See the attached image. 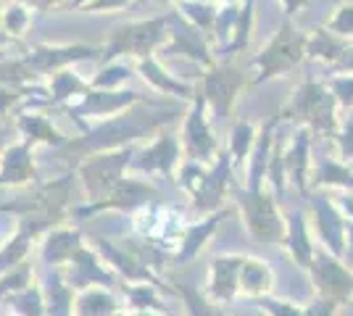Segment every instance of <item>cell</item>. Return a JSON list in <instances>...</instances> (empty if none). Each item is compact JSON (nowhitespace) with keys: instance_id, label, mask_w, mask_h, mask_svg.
<instances>
[{"instance_id":"1","label":"cell","mask_w":353,"mask_h":316,"mask_svg":"<svg viewBox=\"0 0 353 316\" xmlns=\"http://www.w3.org/2000/svg\"><path fill=\"white\" fill-rule=\"evenodd\" d=\"M143 105V103H140ZM182 116V108H166V111H153V114H143L137 111V105L117 114L111 119L98 121L95 127H88L82 137L69 140L61 151V158H74V164H82L85 158L95 156V153L117 151V148H127V145H137L143 137L159 135L166 129L174 119Z\"/></svg>"},{"instance_id":"2","label":"cell","mask_w":353,"mask_h":316,"mask_svg":"<svg viewBox=\"0 0 353 316\" xmlns=\"http://www.w3.org/2000/svg\"><path fill=\"white\" fill-rule=\"evenodd\" d=\"M282 121H290L295 127H306L314 137H332L338 135L340 124V105L335 95L322 79H309L298 85L290 95V101L282 105Z\"/></svg>"},{"instance_id":"3","label":"cell","mask_w":353,"mask_h":316,"mask_svg":"<svg viewBox=\"0 0 353 316\" xmlns=\"http://www.w3.org/2000/svg\"><path fill=\"white\" fill-rule=\"evenodd\" d=\"M306 45H309V32L298 30L293 19H285L282 27L269 40L266 45L253 56V79L250 85L272 82L277 76L293 72L301 61H306Z\"/></svg>"},{"instance_id":"4","label":"cell","mask_w":353,"mask_h":316,"mask_svg":"<svg viewBox=\"0 0 353 316\" xmlns=\"http://www.w3.org/2000/svg\"><path fill=\"white\" fill-rule=\"evenodd\" d=\"M169 40V14L140 19V21H124L108 32L103 43V63H114L121 56L134 61L150 59L156 48H163Z\"/></svg>"},{"instance_id":"5","label":"cell","mask_w":353,"mask_h":316,"mask_svg":"<svg viewBox=\"0 0 353 316\" xmlns=\"http://www.w3.org/2000/svg\"><path fill=\"white\" fill-rule=\"evenodd\" d=\"M72 185L74 171L63 174L59 180L37 182L30 196L14 198L11 203H0V213H14L19 219L24 216H40L50 224H66L72 219Z\"/></svg>"},{"instance_id":"6","label":"cell","mask_w":353,"mask_h":316,"mask_svg":"<svg viewBox=\"0 0 353 316\" xmlns=\"http://www.w3.org/2000/svg\"><path fill=\"white\" fill-rule=\"evenodd\" d=\"M232 158L230 153L221 151L219 161L211 166L195 164V161H182L179 166V187L192 198V206L201 213L216 211L219 203L227 196V185H230V174H232Z\"/></svg>"},{"instance_id":"7","label":"cell","mask_w":353,"mask_h":316,"mask_svg":"<svg viewBox=\"0 0 353 316\" xmlns=\"http://www.w3.org/2000/svg\"><path fill=\"white\" fill-rule=\"evenodd\" d=\"M134 153H137V145H127V148H117V151L95 153V156L85 158L82 164H77V180L85 190L88 203L103 200L119 182L127 177Z\"/></svg>"},{"instance_id":"8","label":"cell","mask_w":353,"mask_h":316,"mask_svg":"<svg viewBox=\"0 0 353 316\" xmlns=\"http://www.w3.org/2000/svg\"><path fill=\"white\" fill-rule=\"evenodd\" d=\"M179 143H182L185 161H195V164H203V166H211L219 161L221 156L219 140L214 135V127H211V119H208L206 98L201 95V90L192 98V103L188 105V111L182 116Z\"/></svg>"},{"instance_id":"9","label":"cell","mask_w":353,"mask_h":316,"mask_svg":"<svg viewBox=\"0 0 353 316\" xmlns=\"http://www.w3.org/2000/svg\"><path fill=\"white\" fill-rule=\"evenodd\" d=\"M248 76L245 72L235 66L232 61H219L214 69H208L201 74V82H198V90L206 98V105L211 111V116L216 119H230L232 111H235V103L240 98V92L248 87Z\"/></svg>"},{"instance_id":"10","label":"cell","mask_w":353,"mask_h":316,"mask_svg":"<svg viewBox=\"0 0 353 316\" xmlns=\"http://www.w3.org/2000/svg\"><path fill=\"white\" fill-rule=\"evenodd\" d=\"M159 198H161V190L156 185H150L148 180H140V177H124L103 200L74 206L72 219H90L92 213H105V211L137 213V211L148 209L150 203H156Z\"/></svg>"},{"instance_id":"11","label":"cell","mask_w":353,"mask_h":316,"mask_svg":"<svg viewBox=\"0 0 353 316\" xmlns=\"http://www.w3.org/2000/svg\"><path fill=\"white\" fill-rule=\"evenodd\" d=\"M140 103H150V101L134 90H92V87H90L77 103L63 105L61 111L79 121V127L85 129V119H82V116L103 121V119L117 116V114H124V111H130V108H134V105H140Z\"/></svg>"},{"instance_id":"12","label":"cell","mask_w":353,"mask_h":316,"mask_svg":"<svg viewBox=\"0 0 353 316\" xmlns=\"http://www.w3.org/2000/svg\"><path fill=\"white\" fill-rule=\"evenodd\" d=\"M161 50L163 56H182V59L188 61H195L206 72L219 63L206 32L192 27L190 21H185L176 11L169 14V40H166V45Z\"/></svg>"},{"instance_id":"13","label":"cell","mask_w":353,"mask_h":316,"mask_svg":"<svg viewBox=\"0 0 353 316\" xmlns=\"http://www.w3.org/2000/svg\"><path fill=\"white\" fill-rule=\"evenodd\" d=\"M182 161H185V156H182L179 135L161 129L159 135H153L148 145L137 148L130 169L134 174H161L166 180H174L176 166H182Z\"/></svg>"},{"instance_id":"14","label":"cell","mask_w":353,"mask_h":316,"mask_svg":"<svg viewBox=\"0 0 353 316\" xmlns=\"http://www.w3.org/2000/svg\"><path fill=\"white\" fill-rule=\"evenodd\" d=\"M237 206H240V213L245 219V227L248 232L256 238V240H264V242H274L282 238V219H280V211H277V203L274 198L259 190V193H240L237 198Z\"/></svg>"},{"instance_id":"15","label":"cell","mask_w":353,"mask_h":316,"mask_svg":"<svg viewBox=\"0 0 353 316\" xmlns=\"http://www.w3.org/2000/svg\"><path fill=\"white\" fill-rule=\"evenodd\" d=\"M24 59L34 69V74H56L63 69H72V63L79 61H95L103 59V48L85 45V43H74V45H34L24 53Z\"/></svg>"},{"instance_id":"16","label":"cell","mask_w":353,"mask_h":316,"mask_svg":"<svg viewBox=\"0 0 353 316\" xmlns=\"http://www.w3.org/2000/svg\"><path fill=\"white\" fill-rule=\"evenodd\" d=\"M63 277H66V282L79 293V290H88V287H114L121 282L114 271L108 269V264L103 261V256L95 251V248H90L88 242L74 253V258L63 266Z\"/></svg>"},{"instance_id":"17","label":"cell","mask_w":353,"mask_h":316,"mask_svg":"<svg viewBox=\"0 0 353 316\" xmlns=\"http://www.w3.org/2000/svg\"><path fill=\"white\" fill-rule=\"evenodd\" d=\"M53 227L56 224H50L48 219H40V216H24V219H19L14 235H8L6 240L0 242V274L16 269L19 264H27L32 245L43 240V235L50 232Z\"/></svg>"},{"instance_id":"18","label":"cell","mask_w":353,"mask_h":316,"mask_svg":"<svg viewBox=\"0 0 353 316\" xmlns=\"http://www.w3.org/2000/svg\"><path fill=\"white\" fill-rule=\"evenodd\" d=\"M82 245H85V238H82V232L77 227L72 224L53 227L50 232H45L43 240L37 242V248H40V264H43L45 269H63Z\"/></svg>"},{"instance_id":"19","label":"cell","mask_w":353,"mask_h":316,"mask_svg":"<svg viewBox=\"0 0 353 316\" xmlns=\"http://www.w3.org/2000/svg\"><path fill=\"white\" fill-rule=\"evenodd\" d=\"M37 166L27 140L11 143L0 158V187H30L37 185Z\"/></svg>"},{"instance_id":"20","label":"cell","mask_w":353,"mask_h":316,"mask_svg":"<svg viewBox=\"0 0 353 316\" xmlns=\"http://www.w3.org/2000/svg\"><path fill=\"white\" fill-rule=\"evenodd\" d=\"M16 132L21 140H27L32 148L34 145H50V148H63L72 137H66L61 129L53 127V121L45 116V111L30 108V111H19L16 114Z\"/></svg>"},{"instance_id":"21","label":"cell","mask_w":353,"mask_h":316,"mask_svg":"<svg viewBox=\"0 0 353 316\" xmlns=\"http://www.w3.org/2000/svg\"><path fill=\"white\" fill-rule=\"evenodd\" d=\"M137 74L143 76V79H145L148 85H150L156 92H161V95H172V98H179V101H185L188 105H190L192 98L198 95V85H190V82H185V79H179V76L169 74L161 63H159L156 56L137 61Z\"/></svg>"},{"instance_id":"22","label":"cell","mask_w":353,"mask_h":316,"mask_svg":"<svg viewBox=\"0 0 353 316\" xmlns=\"http://www.w3.org/2000/svg\"><path fill=\"white\" fill-rule=\"evenodd\" d=\"M245 256H216L211 261L208 271V295L214 301L227 303L240 293V271H243Z\"/></svg>"},{"instance_id":"23","label":"cell","mask_w":353,"mask_h":316,"mask_svg":"<svg viewBox=\"0 0 353 316\" xmlns=\"http://www.w3.org/2000/svg\"><path fill=\"white\" fill-rule=\"evenodd\" d=\"M311 135L306 127H295L293 140L285 148V174L295 182L301 193H306V185L311 180Z\"/></svg>"},{"instance_id":"24","label":"cell","mask_w":353,"mask_h":316,"mask_svg":"<svg viewBox=\"0 0 353 316\" xmlns=\"http://www.w3.org/2000/svg\"><path fill=\"white\" fill-rule=\"evenodd\" d=\"M43 290H45V316H74V290L61 269H45L43 274Z\"/></svg>"},{"instance_id":"25","label":"cell","mask_w":353,"mask_h":316,"mask_svg":"<svg viewBox=\"0 0 353 316\" xmlns=\"http://www.w3.org/2000/svg\"><path fill=\"white\" fill-rule=\"evenodd\" d=\"M90 90V82L74 74L72 69H63L50 74L48 85H45V103L43 108H63V105L74 103V98H82Z\"/></svg>"},{"instance_id":"26","label":"cell","mask_w":353,"mask_h":316,"mask_svg":"<svg viewBox=\"0 0 353 316\" xmlns=\"http://www.w3.org/2000/svg\"><path fill=\"white\" fill-rule=\"evenodd\" d=\"M216 224H219V213H211L203 222H195V224L182 227V235H179V248L174 253V264H188L192 258L203 251V245L208 242V238L216 232Z\"/></svg>"},{"instance_id":"27","label":"cell","mask_w":353,"mask_h":316,"mask_svg":"<svg viewBox=\"0 0 353 316\" xmlns=\"http://www.w3.org/2000/svg\"><path fill=\"white\" fill-rule=\"evenodd\" d=\"M119 308H124L119 303L117 293L111 287H88L77 293L74 301V316H114Z\"/></svg>"},{"instance_id":"28","label":"cell","mask_w":353,"mask_h":316,"mask_svg":"<svg viewBox=\"0 0 353 316\" xmlns=\"http://www.w3.org/2000/svg\"><path fill=\"white\" fill-rule=\"evenodd\" d=\"M348 45H351V43H345V40H340L335 34H330L324 27H314V30H309L306 59L324 61L327 66H335L340 61V56L348 50Z\"/></svg>"},{"instance_id":"29","label":"cell","mask_w":353,"mask_h":316,"mask_svg":"<svg viewBox=\"0 0 353 316\" xmlns=\"http://www.w3.org/2000/svg\"><path fill=\"white\" fill-rule=\"evenodd\" d=\"M219 8L216 3H206V0H179L176 3V14L182 16L185 21H190L192 27H198L201 32H206L208 40L214 34L216 19H219Z\"/></svg>"},{"instance_id":"30","label":"cell","mask_w":353,"mask_h":316,"mask_svg":"<svg viewBox=\"0 0 353 316\" xmlns=\"http://www.w3.org/2000/svg\"><path fill=\"white\" fill-rule=\"evenodd\" d=\"M256 137H259V127H256L253 121H248V119L235 121V127H232V132H230V145H227V153H230L232 164L235 166L248 164L250 151H253V145H256Z\"/></svg>"},{"instance_id":"31","label":"cell","mask_w":353,"mask_h":316,"mask_svg":"<svg viewBox=\"0 0 353 316\" xmlns=\"http://www.w3.org/2000/svg\"><path fill=\"white\" fill-rule=\"evenodd\" d=\"M311 185L319 187H353V171L338 158H327L311 169Z\"/></svg>"},{"instance_id":"32","label":"cell","mask_w":353,"mask_h":316,"mask_svg":"<svg viewBox=\"0 0 353 316\" xmlns=\"http://www.w3.org/2000/svg\"><path fill=\"white\" fill-rule=\"evenodd\" d=\"M127 311H163V301L156 285H121Z\"/></svg>"},{"instance_id":"33","label":"cell","mask_w":353,"mask_h":316,"mask_svg":"<svg viewBox=\"0 0 353 316\" xmlns=\"http://www.w3.org/2000/svg\"><path fill=\"white\" fill-rule=\"evenodd\" d=\"M253 24H256V0H245L240 3V16H237V27L232 34V43L224 53V61H230L232 56L243 53L250 45V37H253Z\"/></svg>"},{"instance_id":"34","label":"cell","mask_w":353,"mask_h":316,"mask_svg":"<svg viewBox=\"0 0 353 316\" xmlns=\"http://www.w3.org/2000/svg\"><path fill=\"white\" fill-rule=\"evenodd\" d=\"M134 74H137V66H130V63H121V61L103 63L101 72L90 79V87L92 90H121V85H127Z\"/></svg>"},{"instance_id":"35","label":"cell","mask_w":353,"mask_h":316,"mask_svg":"<svg viewBox=\"0 0 353 316\" xmlns=\"http://www.w3.org/2000/svg\"><path fill=\"white\" fill-rule=\"evenodd\" d=\"M11 308V316H45V290L43 282L34 280L27 290H21L6 303Z\"/></svg>"},{"instance_id":"36","label":"cell","mask_w":353,"mask_h":316,"mask_svg":"<svg viewBox=\"0 0 353 316\" xmlns=\"http://www.w3.org/2000/svg\"><path fill=\"white\" fill-rule=\"evenodd\" d=\"M269 285H272V271H269V266H266L264 261H259V258H245L243 271H240V293L259 295V293L269 290Z\"/></svg>"},{"instance_id":"37","label":"cell","mask_w":353,"mask_h":316,"mask_svg":"<svg viewBox=\"0 0 353 316\" xmlns=\"http://www.w3.org/2000/svg\"><path fill=\"white\" fill-rule=\"evenodd\" d=\"M37 280V271L32 269V264H19L16 269L6 271V274H0V303L6 306V303L11 301L14 295H19L21 290H27Z\"/></svg>"},{"instance_id":"38","label":"cell","mask_w":353,"mask_h":316,"mask_svg":"<svg viewBox=\"0 0 353 316\" xmlns=\"http://www.w3.org/2000/svg\"><path fill=\"white\" fill-rule=\"evenodd\" d=\"M37 79L34 69H32L27 59H8L0 61V85H8V87H32V82Z\"/></svg>"},{"instance_id":"39","label":"cell","mask_w":353,"mask_h":316,"mask_svg":"<svg viewBox=\"0 0 353 316\" xmlns=\"http://www.w3.org/2000/svg\"><path fill=\"white\" fill-rule=\"evenodd\" d=\"M314 213H316V222L322 227V235L327 238V242L332 245V251L340 253V229H343V219H340V213L335 211V206L327 203V200H319V203H314Z\"/></svg>"},{"instance_id":"40","label":"cell","mask_w":353,"mask_h":316,"mask_svg":"<svg viewBox=\"0 0 353 316\" xmlns=\"http://www.w3.org/2000/svg\"><path fill=\"white\" fill-rule=\"evenodd\" d=\"M324 30L353 45V0H345V3L335 6L332 16L324 21Z\"/></svg>"},{"instance_id":"41","label":"cell","mask_w":353,"mask_h":316,"mask_svg":"<svg viewBox=\"0 0 353 316\" xmlns=\"http://www.w3.org/2000/svg\"><path fill=\"white\" fill-rule=\"evenodd\" d=\"M0 21H3V30L8 32L11 37H21L24 32L30 30L32 14H30V8H27L24 3L14 0V3H8V6L3 8V14H0Z\"/></svg>"},{"instance_id":"42","label":"cell","mask_w":353,"mask_h":316,"mask_svg":"<svg viewBox=\"0 0 353 316\" xmlns=\"http://www.w3.org/2000/svg\"><path fill=\"white\" fill-rule=\"evenodd\" d=\"M290 245H293V256L303 261V266H309L311 261V245L309 235H306V224H303V213H290Z\"/></svg>"},{"instance_id":"43","label":"cell","mask_w":353,"mask_h":316,"mask_svg":"<svg viewBox=\"0 0 353 316\" xmlns=\"http://www.w3.org/2000/svg\"><path fill=\"white\" fill-rule=\"evenodd\" d=\"M324 85L335 95L340 111H353V74H330Z\"/></svg>"},{"instance_id":"44","label":"cell","mask_w":353,"mask_h":316,"mask_svg":"<svg viewBox=\"0 0 353 316\" xmlns=\"http://www.w3.org/2000/svg\"><path fill=\"white\" fill-rule=\"evenodd\" d=\"M332 148H335V153H338V158L343 164L353 161V119L340 124L338 135L332 137Z\"/></svg>"},{"instance_id":"45","label":"cell","mask_w":353,"mask_h":316,"mask_svg":"<svg viewBox=\"0 0 353 316\" xmlns=\"http://www.w3.org/2000/svg\"><path fill=\"white\" fill-rule=\"evenodd\" d=\"M34 90H37V87H8V85H0V121L6 119L16 105Z\"/></svg>"},{"instance_id":"46","label":"cell","mask_w":353,"mask_h":316,"mask_svg":"<svg viewBox=\"0 0 353 316\" xmlns=\"http://www.w3.org/2000/svg\"><path fill=\"white\" fill-rule=\"evenodd\" d=\"M19 3H24V6L32 8V11L45 14V11H53V8H66L69 0H19Z\"/></svg>"},{"instance_id":"47","label":"cell","mask_w":353,"mask_h":316,"mask_svg":"<svg viewBox=\"0 0 353 316\" xmlns=\"http://www.w3.org/2000/svg\"><path fill=\"white\" fill-rule=\"evenodd\" d=\"M330 74H353V45H348L335 66H330Z\"/></svg>"},{"instance_id":"48","label":"cell","mask_w":353,"mask_h":316,"mask_svg":"<svg viewBox=\"0 0 353 316\" xmlns=\"http://www.w3.org/2000/svg\"><path fill=\"white\" fill-rule=\"evenodd\" d=\"M132 3L134 0H95L88 11H119V8H127Z\"/></svg>"},{"instance_id":"49","label":"cell","mask_w":353,"mask_h":316,"mask_svg":"<svg viewBox=\"0 0 353 316\" xmlns=\"http://www.w3.org/2000/svg\"><path fill=\"white\" fill-rule=\"evenodd\" d=\"M280 3L282 8H285V19H295V16L309 6V0H280Z\"/></svg>"},{"instance_id":"50","label":"cell","mask_w":353,"mask_h":316,"mask_svg":"<svg viewBox=\"0 0 353 316\" xmlns=\"http://www.w3.org/2000/svg\"><path fill=\"white\" fill-rule=\"evenodd\" d=\"M16 127H11V124H6V121H0V158H3V153H6V148L11 145V143H16L14 135Z\"/></svg>"},{"instance_id":"51","label":"cell","mask_w":353,"mask_h":316,"mask_svg":"<svg viewBox=\"0 0 353 316\" xmlns=\"http://www.w3.org/2000/svg\"><path fill=\"white\" fill-rule=\"evenodd\" d=\"M0 14H3V11H0ZM11 40H14V37H11V34H8V32L3 30V21H0V48L6 45V43H11Z\"/></svg>"},{"instance_id":"52","label":"cell","mask_w":353,"mask_h":316,"mask_svg":"<svg viewBox=\"0 0 353 316\" xmlns=\"http://www.w3.org/2000/svg\"><path fill=\"white\" fill-rule=\"evenodd\" d=\"M130 316H166L163 311H130Z\"/></svg>"},{"instance_id":"53","label":"cell","mask_w":353,"mask_h":316,"mask_svg":"<svg viewBox=\"0 0 353 316\" xmlns=\"http://www.w3.org/2000/svg\"><path fill=\"white\" fill-rule=\"evenodd\" d=\"M156 3H163V6H176L179 0H156Z\"/></svg>"},{"instance_id":"54","label":"cell","mask_w":353,"mask_h":316,"mask_svg":"<svg viewBox=\"0 0 353 316\" xmlns=\"http://www.w3.org/2000/svg\"><path fill=\"white\" fill-rule=\"evenodd\" d=\"M206 3H221L224 6V3H237V0H206Z\"/></svg>"},{"instance_id":"55","label":"cell","mask_w":353,"mask_h":316,"mask_svg":"<svg viewBox=\"0 0 353 316\" xmlns=\"http://www.w3.org/2000/svg\"><path fill=\"white\" fill-rule=\"evenodd\" d=\"M8 316H11V314H8Z\"/></svg>"}]
</instances>
